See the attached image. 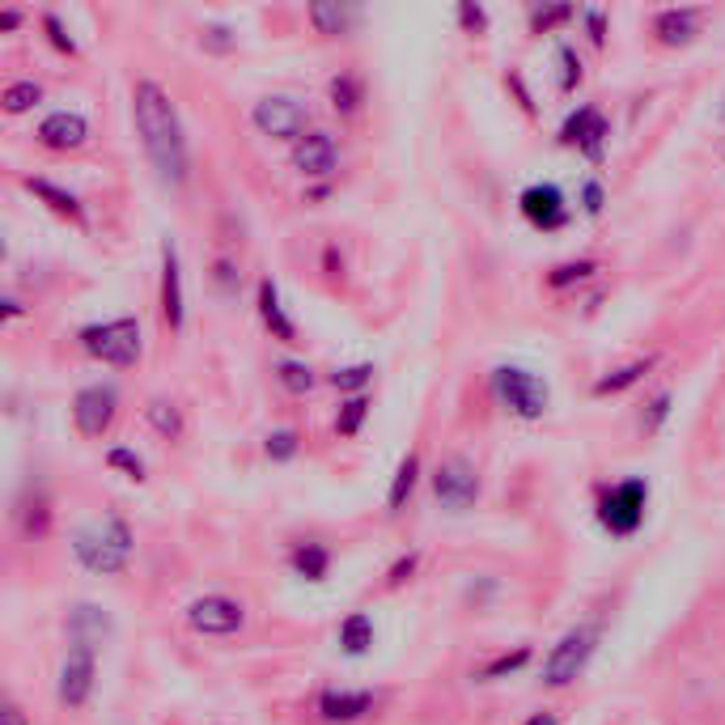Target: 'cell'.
I'll return each mask as SVG.
<instances>
[{"mask_svg": "<svg viewBox=\"0 0 725 725\" xmlns=\"http://www.w3.org/2000/svg\"><path fill=\"white\" fill-rule=\"evenodd\" d=\"M34 140L52 154H77V149L90 145V119L81 111H52V115L39 119Z\"/></svg>", "mask_w": 725, "mask_h": 725, "instance_id": "cell-14", "label": "cell"}, {"mask_svg": "<svg viewBox=\"0 0 725 725\" xmlns=\"http://www.w3.org/2000/svg\"><path fill=\"white\" fill-rule=\"evenodd\" d=\"M459 27H463L466 34H475V39H480V34H488V9H484V4H471V0H463V4H459Z\"/></svg>", "mask_w": 725, "mask_h": 725, "instance_id": "cell-42", "label": "cell"}, {"mask_svg": "<svg viewBox=\"0 0 725 725\" xmlns=\"http://www.w3.org/2000/svg\"><path fill=\"white\" fill-rule=\"evenodd\" d=\"M77 344L85 357L103 365H115V369H128V365L140 361L145 353V332H140V318H111V323H90L77 332Z\"/></svg>", "mask_w": 725, "mask_h": 725, "instance_id": "cell-3", "label": "cell"}, {"mask_svg": "<svg viewBox=\"0 0 725 725\" xmlns=\"http://www.w3.org/2000/svg\"><path fill=\"white\" fill-rule=\"evenodd\" d=\"M115 416H119V390L115 382H90V387H81L73 395V424H77L81 438L98 441L111 433V424H115Z\"/></svg>", "mask_w": 725, "mask_h": 725, "instance_id": "cell-12", "label": "cell"}, {"mask_svg": "<svg viewBox=\"0 0 725 725\" xmlns=\"http://www.w3.org/2000/svg\"><path fill=\"white\" fill-rule=\"evenodd\" d=\"M272 374H276V382H281V387H285L288 395H311L314 382H318L311 365H306V361H293V357L276 361V369H272Z\"/></svg>", "mask_w": 725, "mask_h": 725, "instance_id": "cell-32", "label": "cell"}, {"mask_svg": "<svg viewBox=\"0 0 725 725\" xmlns=\"http://www.w3.org/2000/svg\"><path fill=\"white\" fill-rule=\"evenodd\" d=\"M556 140H560L565 149H577L590 166H602V161H607L611 124H607V115H602L595 103H581L569 119L560 124V136H556Z\"/></svg>", "mask_w": 725, "mask_h": 725, "instance_id": "cell-10", "label": "cell"}, {"mask_svg": "<svg viewBox=\"0 0 725 725\" xmlns=\"http://www.w3.org/2000/svg\"><path fill=\"white\" fill-rule=\"evenodd\" d=\"M0 725H30L27 708L18 700H4V713H0Z\"/></svg>", "mask_w": 725, "mask_h": 725, "instance_id": "cell-49", "label": "cell"}, {"mask_svg": "<svg viewBox=\"0 0 725 725\" xmlns=\"http://www.w3.org/2000/svg\"><path fill=\"white\" fill-rule=\"evenodd\" d=\"M0 306H4V318H22V314H27V306H22L18 297H4Z\"/></svg>", "mask_w": 725, "mask_h": 725, "instance_id": "cell-52", "label": "cell"}, {"mask_svg": "<svg viewBox=\"0 0 725 725\" xmlns=\"http://www.w3.org/2000/svg\"><path fill=\"white\" fill-rule=\"evenodd\" d=\"M374 649V620L365 611H348L339 623V653L344 658H365Z\"/></svg>", "mask_w": 725, "mask_h": 725, "instance_id": "cell-28", "label": "cell"}, {"mask_svg": "<svg viewBox=\"0 0 725 725\" xmlns=\"http://www.w3.org/2000/svg\"><path fill=\"white\" fill-rule=\"evenodd\" d=\"M212 281H217V288H221L225 297H233V293H238V285H242V272H238L230 260H217V263H212Z\"/></svg>", "mask_w": 725, "mask_h": 725, "instance_id": "cell-46", "label": "cell"}, {"mask_svg": "<svg viewBox=\"0 0 725 725\" xmlns=\"http://www.w3.org/2000/svg\"><path fill=\"white\" fill-rule=\"evenodd\" d=\"M700 22H704V9L683 4V9H658L649 30H653V39L662 48H692L700 34Z\"/></svg>", "mask_w": 725, "mask_h": 725, "instance_id": "cell-17", "label": "cell"}, {"mask_svg": "<svg viewBox=\"0 0 725 725\" xmlns=\"http://www.w3.org/2000/svg\"><path fill=\"white\" fill-rule=\"evenodd\" d=\"M132 119H136L140 145H145V157L154 166L157 182L182 187L191 179V149H187V132H182L179 111H175L170 94L157 81L140 77L132 85Z\"/></svg>", "mask_w": 725, "mask_h": 725, "instance_id": "cell-1", "label": "cell"}, {"mask_svg": "<svg viewBox=\"0 0 725 725\" xmlns=\"http://www.w3.org/2000/svg\"><path fill=\"white\" fill-rule=\"evenodd\" d=\"M429 488L445 514H466L480 501V471L466 454H445L429 475Z\"/></svg>", "mask_w": 725, "mask_h": 725, "instance_id": "cell-7", "label": "cell"}, {"mask_svg": "<svg viewBox=\"0 0 725 725\" xmlns=\"http://www.w3.org/2000/svg\"><path fill=\"white\" fill-rule=\"evenodd\" d=\"M297 450H302L297 429H272L267 441H263V454H267L272 463H293V459H297Z\"/></svg>", "mask_w": 725, "mask_h": 725, "instance_id": "cell-38", "label": "cell"}, {"mask_svg": "<svg viewBox=\"0 0 725 725\" xmlns=\"http://www.w3.org/2000/svg\"><path fill=\"white\" fill-rule=\"evenodd\" d=\"M39 103H43V85H39V81H13V85L4 90V98H0L4 115H27V111H34Z\"/></svg>", "mask_w": 725, "mask_h": 725, "instance_id": "cell-33", "label": "cell"}, {"mask_svg": "<svg viewBox=\"0 0 725 725\" xmlns=\"http://www.w3.org/2000/svg\"><path fill=\"white\" fill-rule=\"evenodd\" d=\"M145 424L166 441H182V433H187V420L170 399H149L145 403Z\"/></svg>", "mask_w": 725, "mask_h": 725, "instance_id": "cell-29", "label": "cell"}, {"mask_svg": "<svg viewBox=\"0 0 725 725\" xmlns=\"http://www.w3.org/2000/svg\"><path fill=\"white\" fill-rule=\"evenodd\" d=\"M22 22H27V13H22V9H4V13H0V30H4V34L22 30Z\"/></svg>", "mask_w": 725, "mask_h": 725, "instance_id": "cell-50", "label": "cell"}, {"mask_svg": "<svg viewBox=\"0 0 725 725\" xmlns=\"http://www.w3.org/2000/svg\"><path fill=\"white\" fill-rule=\"evenodd\" d=\"M288 161H293V170H297L302 179H332V175H336V166H339L336 136H332V132L314 128L311 136H302V140L293 145Z\"/></svg>", "mask_w": 725, "mask_h": 725, "instance_id": "cell-15", "label": "cell"}, {"mask_svg": "<svg viewBox=\"0 0 725 725\" xmlns=\"http://www.w3.org/2000/svg\"><path fill=\"white\" fill-rule=\"evenodd\" d=\"M306 18H311L314 34H323V39H344L348 30L357 27V9H348V4H327V0L311 4Z\"/></svg>", "mask_w": 725, "mask_h": 725, "instance_id": "cell-24", "label": "cell"}, {"mask_svg": "<svg viewBox=\"0 0 725 725\" xmlns=\"http://www.w3.org/2000/svg\"><path fill=\"white\" fill-rule=\"evenodd\" d=\"M136 539H132V526L124 518H106L98 526H81L73 530V556L85 572L94 577H119L128 572Z\"/></svg>", "mask_w": 725, "mask_h": 725, "instance_id": "cell-2", "label": "cell"}, {"mask_svg": "<svg viewBox=\"0 0 725 725\" xmlns=\"http://www.w3.org/2000/svg\"><path fill=\"white\" fill-rule=\"evenodd\" d=\"M255 311H260V323L267 327V336L276 344H297V323L285 314V302H281V288L272 276H260V288H255Z\"/></svg>", "mask_w": 725, "mask_h": 725, "instance_id": "cell-20", "label": "cell"}, {"mask_svg": "<svg viewBox=\"0 0 725 725\" xmlns=\"http://www.w3.org/2000/svg\"><path fill=\"white\" fill-rule=\"evenodd\" d=\"M505 85L514 90V98H518V106L526 111V115H539V106H535V98H530V90H526L522 73H509V77H505Z\"/></svg>", "mask_w": 725, "mask_h": 725, "instance_id": "cell-48", "label": "cell"}, {"mask_svg": "<svg viewBox=\"0 0 725 725\" xmlns=\"http://www.w3.org/2000/svg\"><path fill=\"white\" fill-rule=\"evenodd\" d=\"M327 272H332V276H339V272H344V255H339L336 246H327Z\"/></svg>", "mask_w": 725, "mask_h": 725, "instance_id": "cell-53", "label": "cell"}, {"mask_svg": "<svg viewBox=\"0 0 725 725\" xmlns=\"http://www.w3.org/2000/svg\"><path fill=\"white\" fill-rule=\"evenodd\" d=\"M327 382L348 399V395H365L369 382H374V365H344L336 374H327Z\"/></svg>", "mask_w": 725, "mask_h": 725, "instance_id": "cell-36", "label": "cell"}, {"mask_svg": "<svg viewBox=\"0 0 725 725\" xmlns=\"http://www.w3.org/2000/svg\"><path fill=\"white\" fill-rule=\"evenodd\" d=\"M416 484H420V454H403V463L395 466V480H390V493H387V514H403L408 501H412Z\"/></svg>", "mask_w": 725, "mask_h": 725, "instance_id": "cell-27", "label": "cell"}, {"mask_svg": "<svg viewBox=\"0 0 725 725\" xmlns=\"http://www.w3.org/2000/svg\"><path fill=\"white\" fill-rule=\"evenodd\" d=\"M22 187H27L34 200H43V204L52 208L55 217H64V221H73V225H85V204H81L77 196L69 191V187H60V182L43 179V175H27L22 179Z\"/></svg>", "mask_w": 725, "mask_h": 725, "instance_id": "cell-21", "label": "cell"}, {"mask_svg": "<svg viewBox=\"0 0 725 725\" xmlns=\"http://www.w3.org/2000/svg\"><path fill=\"white\" fill-rule=\"evenodd\" d=\"M522 217L535 225L539 233H556L569 225V204H565V191L556 182H530L526 191L518 196Z\"/></svg>", "mask_w": 725, "mask_h": 725, "instance_id": "cell-13", "label": "cell"}, {"mask_svg": "<svg viewBox=\"0 0 725 725\" xmlns=\"http://www.w3.org/2000/svg\"><path fill=\"white\" fill-rule=\"evenodd\" d=\"M106 466L111 471H124L132 484H145V463H140V454L128 450V445H111L106 450Z\"/></svg>", "mask_w": 725, "mask_h": 725, "instance_id": "cell-40", "label": "cell"}, {"mask_svg": "<svg viewBox=\"0 0 725 725\" xmlns=\"http://www.w3.org/2000/svg\"><path fill=\"white\" fill-rule=\"evenodd\" d=\"M327 191H332V187H327V182H318V187L306 191V200H327Z\"/></svg>", "mask_w": 725, "mask_h": 725, "instance_id": "cell-54", "label": "cell"}, {"mask_svg": "<svg viewBox=\"0 0 725 725\" xmlns=\"http://www.w3.org/2000/svg\"><path fill=\"white\" fill-rule=\"evenodd\" d=\"M598 641H602V623H577L569 628L556 645L547 649L544 658V687L551 692H560V687H572L586 666H590V658L598 653Z\"/></svg>", "mask_w": 725, "mask_h": 725, "instance_id": "cell-4", "label": "cell"}, {"mask_svg": "<svg viewBox=\"0 0 725 725\" xmlns=\"http://www.w3.org/2000/svg\"><path fill=\"white\" fill-rule=\"evenodd\" d=\"M602 204H607V191H602V182H598V179L581 182V212H586V217H602Z\"/></svg>", "mask_w": 725, "mask_h": 725, "instance_id": "cell-47", "label": "cell"}, {"mask_svg": "<svg viewBox=\"0 0 725 725\" xmlns=\"http://www.w3.org/2000/svg\"><path fill=\"white\" fill-rule=\"evenodd\" d=\"M251 124L260 136L267 140H288V145H297L302 136H311V106L297 103V98H288V94H267L260 103L251 106Z\"/></svg>", "mask_w": 725, "mask_h": 725, "instance_id": "cell-8", "label": "cell"}, {"mask_svg": "<svg viewBox=\"0 0 725 725\" xmlns=\"http://www.w3.org/2000/svg\"><path fill=\"white\" fill-rule=\"evenodd\" d=\"M64 632H69V641L73 645H106L111 637H115V623L106 616L98 602H77V607H69V620H64Z\"/></svg>", "mask_w": 725, "mask_h": 725, "instance_id": "cell-19", "label": "cell"}, {"mask_svg": "<svg viewBox=\"0 0 725 725\" xmlns=\"http://www.w3.org/2000/svg\"><path fill=\"white\" fill-rule=\"evenodd\" d=\"M288 565H293V572L302 577V581H327V572H332V551L323 544H297L293 551H288Z\"/></svg>", "mask_w": 725, "mask_h": 725, "instance_id": "cell-26", "label": "cell"}, {"mask_svg": "<svg viewBox=\"0 0 725 725\" xmlns=\"http://www.w3.org/2000/svg\"><path fill=\"white\" fill-rule=\"evenodd\" d=\"M522 725H560V713H551V708H544V713H530Z\"/></svg>", "mask_w": 725, "mask_h": 725, "instance_id": "cell-51", "label": "cell"}, {"mask_svg": "<svg viewBox=\"0 0 725 725\" xmlns=\"http://www.w3.org/2000/svg\"><path fill=\"white\" fill-rule=\"evenodd\" d=\"M182 620L196 637H233L246 628V607L230 595H200L187 602Z\"/></svg>", "mask_w": 725, "mask_h": 725, "instance_id": "cell-11", "label": "cell"}, {"mask_svg": "<svg viewBox=\"0 0 725 725\" xmlns=\"http://www.w3.org/2000/svg\"><path fill=\"white\" fill-rule=\"evenodd\" d=\"M161 323H166V332H182V323H187L182 263H179V246L170 238L161 242Z\"/></svg>", "mask_w": 725, "mask_h": 725, "instance_id": "cell-16", "label": "cell"}, {"mask_svg": "<svg viewBox=\"0 0 725 725\" xmlns=\"http://www.w3.org/2000/svg\"><path fill=\"white\" fill-rule=\"evenodd\" d=\"M369 416V395H348L336 412V438H357Z\"/></svg>", "mask_w": 725, "mask_h": 725, "instance_id": "cell-34", "label": "cell"}, {"mask_svg": "<svg viewBox=\"0 0 725 725\" xmlns=\"http://www.w3.org/2000/svg\"><path fill=\"white\" fill-rule=\"evenodd\" d=\"M94 679H98V649L73 645V641H69V653H64V662H60V679H55V700H60L69 713H77V708H85L90 696H94Z\"/></svg>", "mask_w": 725, "mask_h": 725, "instance_id": "cell-9", "label": "cell"}, {"mask_svg": "<svg viewBox=\"0 0 725 725\" xmlns=\"http://www.w3.org/2000/svg\"><path fill=\"white\" fill-rule=\"evenodd\" d=\"M493 395L496 403L509 416H518L526 424L544 420L551 408V387H547L539 374L522 369V365H496L493 369Z\"/></svg>", "mask_w": 725, "mask_h": 725, "instance_id": "cell-5", "label": "cell"}, {"mask_svg": "<svg viewBox=\"0 0 725 725\" xmlns=\"http://www.w3.org/2000/svg\"><path fill=\"white\" fill-rule=\"evenodd\" d=\"M671 408H674L671 390H658V395L649 399L645 412H641V429H645V438H658V433H662V424L671 420Z\"/></svg>", "mask_w": 725, "mask_h": 725, "instance_id": "cell-39", "label": "cell"}, {"mask_svg": "<svg viewBox=\"0 0 725 725\" xmlns=\"http://www.w3.org/2000/svg\"><path fill=\"white\" fill-rule=\"evenodd\" d=\"M318 717L327 725L361 722L365 713H374V692H353V687H323L318 692Z\"/></svg>", "mask_w": 725, "mask_h": 725, "instance_id": "cell-18", "label": "cell"}, {"mask_svg": "<svg viewBox=\"0 0 725 725\" xmlns=\"http://www.w3.org/2000/svg\"><path fill=\"white\" fill-rule=\"evenodd\" d=\"M420 569V551H408V556H399L395 565L387 569V590H399V586H408Z\"/></svg>", "mask_w": 725, "mask_h": 725, "instance_id": "cell-43", "label": "cell"}, {"mask_svg": "<svg viewBox=\"0 0 725 725\" xmlns=\"http://www.w3.org/2000/svg\"><path fill=\"white\" fill-rule=\"evenodd\" d=\"M649 509V480L645 475H628L620 484L602 488L598 496V526L611 535V539H628L645 526Z\"/></svg>", "mask_w": 725, "mask_h": 725, "instance_id": "cell-6", "label": "cell"}, {"mask_svg": "<svg viewBox=\"0 0 725 725\" xmlns=\"http://www.w3.org/2000/svg\"><path fill=\"white\" fill-rule=\"evenodd\" d=\"M535 653H530V645H518L514 653H496L488 666H480V671L471 674L475 683H496V679H509V674L526 671V662H530Z\"/></svg>", "mask_w": 725, "mask_h": 725, "instance_id": "cell-30", "label": "cell"}, {"mask_svg": "<svg viewBox=\"0 0 725 725\" xmlns=\"http://www.w3.org/2000/svg\"><path fill=\"white\" fill-rule=\"evenodd\" d=\"M556 60H560V94H577V85L586 81V64L572 43H560L556 48Z\"/></svg>", "mask_w": 725, "mask_h": 725, "instance_id": "cell-37", "label": "cell"}, {"mask_svg": "<svg viewBox=\"0 0 725 725\" xmlns=\"http://www.w3.org/2000/svg\"><path fill=\"white\" fill-rule=\"evenodd\" d=\"M13 518H18L22 539H30V544L48 539V535H52V501H48V493H27L18 501Z\"/></svg>", "mask_w": 725, "mask_h": 725, "instance_id": "cell-22", "label": "cell"}, {"mask_svg": "<svg viewBox=\"0 0 725 725\" xmlns=\"http://www.w3.org/2000/svg\"><path fill=\"white\" fill-rule=\"evenodd\" d=\"M572 18H577L572 4H535L530 9V34H551V30L569 27Z\"/></svg>", "mask_w": 725, "mask_h": 725, "instance_id": "cell-35", "label": "cell"}, {"mask_svg": "<svg viewBox=\"0 0 725 725\" xmlns=\"http://www.w3.org/2000/svg\"><path fill=\"white\" fill-rule=\"evenodd\" d=\"M598 263L595 260H569V263H556L551 272H547V288H572V285H586V281H595Z\"/></svg>", "mask_w": 725, "mask_h": 725, "instance_id": "cell-31", "label": "cell"}, {"mask_svg": "<svg viewBox=\"0 0 725 725\" xmlns=\"http://www.w3.org/2000/svg\"><path fill=\"white\" fill-rule=\"evenodd\" d=\"M581 27H586V39L602 52L607 48V13L602 9H581Z\"/></svg>", "mask_w": 725, "mask_h": 725, "instance_id": "cell-44", "label": "cell"}, {"mask_svg": "<svg viewBox=\"0 0 725 725\" xmlns=\"http://www.w3.org/2000/svg\"><path fill=\"white\" fill-rule=\"evenodd\" d=\"M233 43H238V39H233L225 27H204V34H200V48L212 52V55H230Z\"/></svg>", "mask_w": 725, "mask_h": 725, "instance_id": "cell-45", "label": "cell"}, {"mask_svg": "<svg viewBox=\"0 0 725 725\" xmlns=\"http://www.w3.org/2000/svg\"><path fill=\"white\" fill-rule=\"evenodd\" d=\"M43 30H48V43H52L60 55H77V39L64 30V22L55 13H43Z\"/></svg>", "mask_w": 725, "mask_h": 725, "instance_id": "cell-41", "label": "cell"}, {"mask_svg": "<svg viewBox=\"0 0 725 725\" xmlns=\"http://www.w3.org/2000/svg\"><path fill=\"white\" fill-rule=\"evenodd\" d=\"M658 365V353H649V357H637V361L620 365V369H611V374H602L595 382V399H607V395H623V390H632L637 382H645L649 369Z\"/></svg>", "mask_w": 725, "mask_h": 725, "instance_id": "cell-23", "label": "cell"}, {"mask_svg": "<svg viewBox=\"0 0 725 725\" xmlns=\"http://www.w3.org/2000/svg\"><path fill=\"white\" fill-rule=\"evenodd\" d=\"M327 103H332V111H336L339 119H353L365 106V81L357 73H336V77L327 81Z\"/></svg>", "mask_w": 725, "mask_h": 725, "instance_id": "cell-25", "label": "cell"}]
</instances>
